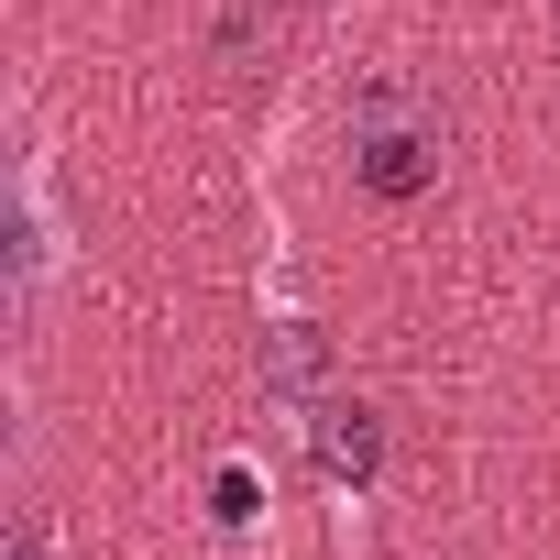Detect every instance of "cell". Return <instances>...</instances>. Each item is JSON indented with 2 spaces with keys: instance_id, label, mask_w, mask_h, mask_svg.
Listing matches in <instances>:
<instances>
[{
  "instance_id": "cell-1",
  "label": "cell",
  "mask_w": 560,
  "mask_h": 560,
  "mask_svg": "<svg viewBox=\"0 0 560 560\" xmlns=\"http://www.w3.org/2000/svg\"><path fill=\"white\" fill-rule=\"evenodd\" d=\"M352 165H363V187H385V198H407V187H429L440 176V110L418 100V89H363L352 100Z\"/></svg>"
},
{
  "instance_id": "cell-2",
  "label": "cell",
  "mask_w": 560,
  "mask_h": 560,
  "mask_svg": "<svg viewBox=\"0 0 560 560\" xmlns=\"http://www.w3.org/2000/svg\"><path fill=\"white\" fill-rule=\"evenodd\" d=\"M319 451H330V472H363V462H374V429H363V407H330Z\"/></svg>"
},
{
  "instance_id": "cell-3",
  "label": "cell",
  "mask_w": 560,
  "mask_h": 560,
  "mask_svg": "<svg viewBox=\"0 0 560 560\" xmlns=\"http://www.w3.org/2000/svg\"><path fill=\"white\" fill-rule=\"evenodd\" d=\"M12 560H45V527H34V516L12 527Z\"/></svg>"
}]
</instances>
